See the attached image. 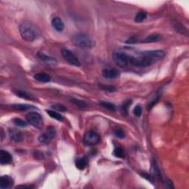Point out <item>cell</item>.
I'll use <instances>...</instances> for the list:
<instances>
[{
    "instance_id": "d6986e66",
    "label": "cell",
    "mask_w": 189,
    "mask_h": 189,
    "mask_svg": "<svg viewBox=\"0 0 189 189\" xmlns=\"http://www.w3.org/2000/svg\"><path fill=\"white\" fill-rule=\"evenodd\" d=\"M15 93H16L17 96H19L21 98H23V99L32 100L34 98L31 95H30L29 93L25 91H22V90H16V91H15Z\"/></svg>"
},
{
    "instance_id": "83f0119b",
    "label": "cell",
    "mask_w": 189,
    "mask_h": 189,
    "mask_svg": "<svg viewBox=\"0 0 189 189\" xmlns=\"http://www.w3.org/2000/svg\"><path fill=\"white\" fill-rule=\"evenodd\" d=\"M151 171H152V172L154 173V174L155 176L158 177V178H161L160 171V169L158 168V167L155 163H154V164L151 165Z\"/></svg>"
},
{
    "instance_id": "8992f818",
    "label": "cell",
    "mask_w": 189,
    "mask_h": 189,
    "mask_svg": "<svg viewBox=\"0 0 189 189\" xmlns=\"http://www.w3.org/2000/svg\"><path fill=\"white\" fill-rule=\"evenodd\" d=\"M56 135V129L53 127H48L45 132L39 137V142L42 144H47L55 138Z\"/></svg>"
},
{
    "instance_id": "4fadbf2b",
    "label": "cell",
    "mask_w": 189,
    "mask_h": 189,
    "mask_svg": "<svg viewBox=\"0 0 189 189\" xmlns=\"http://www.w3.org/2000/svg\"><path fill=\"white\" fill-rule=\"evenodd\" d=\"M52 27L57 32H62L64 29V24L59 17H55L52 20Z\"/></svg>"
},
{
    "instance_id": "7c38bea8",
    "label": "cell",
    "mask_w": 189,
    "mask_h": 189,
    "mask_svg": "<svg viewBox=\"0 0 189 189\" xmlns=\"http://www.w3.org/2000/svg\"><path fill=\"white\" fill-rule=\"evenodd\" d=\"M13 161V157L8 151L5 150L0 151V163L2 165L9 164Z\"/></svg>"
},
{
    "instance_id": "5b68a950",
    "label": "cell",
    "mask_w": 189,
    "mask_h": 189,
    "mask_svg": "<svg viewBox=\"0 0 189 189\" xmlns=\"http://www.w3.org/2000/svg\"><path fill=\"white\" fill-rule=\"evenodd\" d=\"M61 52L64 59L67 61L68 64L75 66V67H80L81 66V62L78 60L77 56L75 55L73 52H71L70 50L66 48H62Z\"/></svg>"
},
{
    "instance_id": "44dd1931",
    "label": "cell",
    "mask_w": 189,
    "mask_h": 189,
    "mask_svg": "<svg viewBox=\"0 0 189 189\" xmlns=\"http://www.w3.org/2000/svg\"><path fill=\"white\" fill-rule=\"evenodd\" d=\"M160 96H161V92H160V90H159V91H158L157 93H156V95H154V98H153V99L151 100H150L149 103L148 104V106H147L148 110H151V109L152 108V107L154 106L157 103L158 100H160Z\"/></svg>"
},
{
    "instance_id": "f546056e",
    "label": "cell",
    "mask_w": 189,
    "mask_h": 189,
    "mask_svg": "<svg viewBox=\"0 0 189 189\" xmlns=\"http://www.w3.org/2000/svg\"><path fill=\"white\" fill-rule=\"evenodd\" d=\"M134 114L135 116L140 117L142 115V108L140 105H137L134 109Z\"/></svg>"
},
{
    "instance_id": "ffe728a7",
    "label": "cell",
    "mask_w": 189,
    "mask_h": 189,
    "mask_svg": "<svg viewBox=\"0 0 189 189\" xmlns=\"http://www.w3.org/2000/svg\"><path fill=\"white\" fill-rule=\"evenodd\" d=\"M32 106H30V105L28 104H22V103L12 105V108L16 110H18V111H27V110H30V109L33 108Z\"/></svg>"
},
{
    "instance_id": "8fae6325",
    "label": "cell",
    "mask_w": 189,
    "mask_h": 189,
    "mask_svg": "<svg viewBox=\"0 0 189 189\" xmlns=\"http://www.w3.org/2000/svg\"><path fill=\"white\" fill-rule=\"evenodd\" d=\"M9 137L12 140L16 143L22 142L23 140V135L21 132L16 130V129H9L8 131Z\"/></svg>"
},
{
    "instance_id": "5bb4252c",
    "label": "cell",
    "mask_w": 189,
    "mask_h": 189,
    "mask_svg": "<svg viewBox=\"0 0 189 189\" xmlns=\"http://www.w3.org/2000/svg\"><path fill=\"white\" fill-rule=\"evenodd\" d=\"M162 39V35L160 34H151V35H148L146 38H145L143 40L141 41L142 43H153V42H160Z\"/></svg>"
},
{
    "instance_id": "2e32d148",
    "label": "cell",
    "mask_w": 189,
    "mask_h": 189,
    "mask_svg": "<svg viewBox=\"0 0 189 189\" xmlns=\"http://www.w3.org/2000/svg\"><path fill=\"white\" fill-rule=\"evenodd\" d=\"M88 164V161L86 157H80L78 159L76 160V168H78L79 170H83L86 168V166Z\"/></svg>"
},
{
    "instance_id": "30bf717a",
    "label": "cell",
    "mask_w": 189,
    "mask_h": 189,
    "mask_svg": "<svg viewBox=\"0 0 189 189\" xmlns=\"http://www.w3.org/2000/svg\"><path fill=\"white\" fill-rule=\"evenodd\" d=\"M13 180L8 175H4L0 178V188L2 189L11 188L13 186Z\"/></svg>"
},
{
    "instance_id": "52a82bcc",
    "label": "cell",
    "mask_w": 189,
    "mask_h": 189,
    "mask_svg": "<svg viewBox=\"0 0 189 189\" xmlns=\"http://www.w3.org/2000/svg\"><path fill=\"white\" fill-rule=\"evenodd\" d=\"M100 135L93 131H89L83 136V142L86 146H95L100 141Z\"/></svg>"
},
{
    "instance_id": "f1b7e54d",
    "label": "cell",
    "mask_w": 189,
    "mask_h": 189,
    "mask_svg": "<svg viewBox=\"0 0 189 189\" xmlns=\"http://www.w3.org/2000/svg\"><path fill=\"white\" fill-rule=\"evenodd\" d=\"M114 134H115V135L117 137L120 139H123L125 137V133H124V132L122 129H116L115 132H114Z\"/></svg>"
},
{
    "instance_id": "4316f807",
    "label": "cell",
    "mask_w": 189,
    "mask_h": 189,
    "mask_svg": "<svg viewBox=\"0 0 189 189\" xmlns=\"http://www.w3.org/2000/svg\"><path fill=\"white\" fill-rule=\"evenodd\" d=\"M52 107L54 109V110H57V111H59V112L67 111V107L64 106V105L61 104V103H55V104L52 105Z\"/></svg>"
},
{
    "instance_id": "277c9868",
    "label": "cell",
    "mask_w": 189,
    "mask_h": 189,
    "mask_svg": "<svg viewBox=\"0 0 189 189\" xmlns=\"http://www.w3.org/2000/svg\"><path fill=\"white\" fill-rule=\"evenodd\" d=\"M27 121L30 125L35 128L39 129L42 127L43 124V119L42 115L38 112H30L26 115Z\"/></svg>"
},
{
    "instance_id": "4dcf8cb0",
    "label": "cell",
    "mask_w": 189,
    "mask_h": 189,
    "mask_svg": "<svg viewBox=\"0 0 189 189\" xmlns=\"http://www.w3.org/2000/svg\"><path fill=\"white\" fill-rule=\"evenodd\" d=\"M131 103H132V101H131V100H127V101L124 102V103L123 104V106H122L123 111L124 112H127V111H128L129 106H130Z\"/></svg>"
},
{
    "instance_id": "cb8c5ba5",
    "label": "cell",
    "mask_w": 189,
    "mask_h": 189,
    "mask_svg": "<svg viewBox=\"0 0 189 189\" xmlns=\"http://www.w3.org/2000/svg\"><path fill=\"white\" fill-rule=\"evenodd\" d=\"M13 123L15 124V125L17 126V127H21V128H25V127H28V124L25 121H24L23 120H22V119H20V118H17V117L13 119Z\"/></svg>"
},
{
    "instance_id": "9a60e30c",
    "label": "cell",
    "mask_w": 189,
    "mask_h": 189,
    "mask_svg": "<svg viewBox=\"0 0 189 189\" xmlns=\"http://www.w3.org/2000/svg\"><path fill=\"white\" fill-rule=\"evenodd\" d=\"M34 78H35L36 81H39V82L42 83H48L51 81V78L49 75L46 74L44 73H36V74L34 76Z\"/></svg>"
},
{
    "instance_id": "7402d4cb",
    "label": "cell",
    "mask_w": 189,
    "mask_h": 189,
    "mask_svg": "<svg viewBox=\"0 0 189 189\" xmlns=\"http://www.w3.org/2000/svg\"><path fill=\"white\" fill-rule=\"evenodd\" d=\"M70 101L72 102L73 104H75L76 106L80 107V108H81V109H85L88 107L87 103H86V102L83 101V100L76 99V98H71Z\"/></svg>"
},
{
    "instance_id": "d4e9b609",
    "label": "cell",
    "mask_w": 189,
    "mask_h": 189,
    "mask_svg": "<svg viewBox=\"0 0 189 189\" xmlns=\"http://www.w3.org/2000/svg\"><path fill=\"white\" fill-rule=\"evenodd\" d=\"M113 154L115 157H118V158H123L124 157L123 151V149L120 147H116L115 149H114Z\"/></svg>"
},
{
    "instance_id": "3957f363",
    "label": "cell",
    "mask_w": 189,
    "mask_h": 189,
    "mask_svg": "<svg viewBox=\"0 0 189 189\" xmlns=\"http://www.w3.org/2000/svg\"><path fill=\"white\" fill-rule=\"evenodd\" d=\"M129 58H130V55H128L122 51H115L112 53V59H113L114 62L120 68H126L130 65Z\"/></svg>"
},
{
    "instance_id": "6da1fadb",
    "label": "cell",
    "mask_w": 189,
    "mask_h": 189,
    "mask_svg": "<svg viewBox=\"0 0 189 189\" xmlns=\"http://www.w3.org/2000/svg\"><path fill=\"white\" fill-rule=\"evenodd\" d=\"M71 40L73 45L81 48H93L95 46V41L83 33L75 34Z\"/></svg>"
},
{
    "instance_id": "7a4b0ae2",
    "label": "cell",
    "mask_w": 189,
    "mask_h": 189,
    "mask_svg": "<svg viewBox=\"0 0 189 189\" xmlns=\"http://www.w3.org/2000/svg\"><path fill=\"white\" fill-rule=\"evenodd\" d=\"M19 32L23 39L28 42H33L38 36L36 30L30 23L24 22L19 25Z\"/></svg>"
},
{
    "instance_id": "484cf974",
    "label": "cell",
    "mask_w": 189,
    "mask_h": 189,
    "mask_svg": "<svg viewBox=\"0 0 189 189\" xmlns=\"http://www.w3.org/2000/svg\"><path fill=\"white\" fill-rule=\"evenodd\" d=\"M99 87L101 89L104 90V91L107 92H115L116 91V88L113 86H110V85H105V84H99Z\"/></svg>"
},
{
    "instance_id": "1f68e13d",
    "label": "cell",
    "mask_w": 189,
    "mask_h": 189,
    "mask_svg": "<svg viewBox=\"0 0 189 189\" xmlns=\"http://www.w3.org/2000/svg\"><path fill=\"white\" fill-rule=\"evenodd\" d=\"M140 175L146 179V180H147L148 181L150 182V183H154V180H153V177L151 176L150 174H149L143 172V173L140 174Z\"/></svg>"
},
{
    "instance_id": "9c48e42d",
    "label": "cell",
    "mask_w": 189,
    "mask_h": 189,
    "mask_svg": "<svg viewBox=\"0 0 189 189\" xmlns=\"http://www.w3.org/2000/svg\"><path fill=\"white\" fill-rule=\"evenodd\" d=\"M102 75L107 79H115L119 77L120 73L117 69H113V68H106L102 71Z\"/></svg>"
},
{
    "instance_id": "d6a6232c",
    "label": "cell",
    "mask_w": 189,
    "mask_h": 189,
    "mask_svg": "<svg viewBox=\"0 0 189 189\" xmlns=\"http://www.w3.org/2000/svg\"><path fill=\"white\" fill-rule=\"evenodd\" d=\"M17 188H28V189H30V188H34V186L33 185H19V186L16 187Z\"/></svg>"
},
{
    "instance_id": "603a6c76",
    "label": "cell",
    "mask_w": 189,
    "mask_h": 189,
    "mask_svg": "<svg viewBox=\"0 0 189 189\" xmlns=\"http://www.w3.org/2000/svg\"><path fill=\"white\" fill-rule=\"evenodd\" d=\"M99 104L100 105V106H103V108L110 110V111H115V110H116V106H115L114 104H112V103H110V102L101 101V102H100Z\"/></svg>"
},
{
    "instance_id": "ac0fdd59",
    "label": "cell",
    "mask_w": 189,
    "mask_h": 189,
    "mask_svg": "<svg viewBox=\"0 0 189 189\" xmlns=\"http://www.w3.org/2000/svg\"><path fill=\"white\" fill-rule=\"evenodd\" d=\"M146 16H147V13L143 11H139L138 13H137L135 17H134V22L137 23H140L143 22L145 19H146Z\"/></svg>"
},
{
    "instance_id": "ba28073f",
    "label": "cell",
    "mask_w": 189,
    "mask_h": 189,
    "mask_svg": "<svg viewBox=\"0 0 189 189\" xmlns=\"http://www.w3.org/2000/svg\"><path fill=\"white\" fill-rule=\"evenodd\" d=\"M37 55H38V57L40 59V60L43 61L47 65L51 66V67H55V66L57 65V61L53 58L45 55V53L42 52H39Z\"/></svg>"
},
{
    "instance_id": "e0dca14e",
    "label": "cell",
    "mask_w": 189,
    "mask_h": 189,
    "mask_svg": "<svg viewBox=\"0 0 189 189\" xmlns=\"http://www.w3.org/2000/svg\"><path fill=\"white\" fill-rule=\"evenodd\" d=\"M46 112H47L52 118H54L56 120H59V121H63V120H64V117H63L60 113H59V112L52 111V110H46Z\"/></svg>"
}]
</instances>
